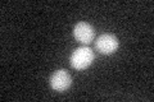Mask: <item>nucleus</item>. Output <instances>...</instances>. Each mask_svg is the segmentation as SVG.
<instances>
[{"label":"nucleus","instance_id":"1","mask_svg":"<svg viewBox=\"0 0 154 102\" xmlns=\"http://www.w3.org/2000/svg\"><path fill=\"white\" fill-rule=\"evenodd\" d=\"M94 51L88 46L77 47L69 57V64L76 70H84L89 68L94 61Z\"/></svg>","mask_w":154,"mask_h":102},{"label":"nucleus","instance_id":"2","mask_svg":"<svg viewBox=\"0 0 154 102\" xmlns=\"http://www.w3.org/2000/svg\"><path fill=\"white\" fill-rule=\"evenodd\" d=\"M95 47L100 54L103 55H110L116 52L119 47V41L112 33H103L98 37L95 41Z\"/></svg>","mask_w":154,"mask_h":102},{"label":"nucleus","instance_id":"3","mask_svg":"<svg viewBox=\"0 0 154 102\" xmlns=\"http://www.w3.org/2000/svg\"><path fill=\"white\" fill-rule=\"evenodd\" d=\"M72 78L71 74L64 69L54 71L50 77V87L57 92H64L71 87Z\"/></svg>","mask_w":154,"mask_h":102},{"label":"nucleus","instance_id":"4","mask_svg":"<svg viewBox=\"0 0 154 102\" xmlns=\"http://www.w3.org/2000/svg\"><path fill=\"white\" fill-rule=\"evenodd\" d=\"M73 36L79 42L84 43V45H89L90 42L94 41L95 30L91 24L86 22H80L73 28Z\"/></svg>","mask_w":154,"mask_h":102}]
</instances>
